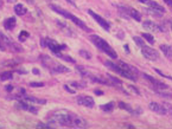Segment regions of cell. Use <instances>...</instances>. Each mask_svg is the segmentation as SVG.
<instances>
[{"mask_svg":"<svg viewBox=\"0 0 172 129\" xmlns=\"http://www.w3.org/2000/svg\"><path fill=\"white\" fill-rule=\"evenodd\" d=\"M46 40V46L49 47V50H51L55 54L58 53L61 51V49H64V46H61L57 42H55L53 39H45Z\"/></svg>","mask_w":172,"mask_h":129,"instance_id":"9c48e42d","label":"cell"},{"mask_svg":"<svg viewBox=\"0 0 172 129\" xmlns=\"http://www.w3.org/2000/svg\"><path fill=\"white\" fill-rule=\"evenodd\" d=\"M164 3H166V5L172 9V0H164Z\"/></svg>","mask_w":172,"mask_h":129,"instance_id":"b9f144b4","label":"cell"},{"mask_svg":"<svg viewBox=\"0 0 172 129\" xmlns=\"http://www.w3.org/2000/svg\"><path fill=\"white\" fill-rule=\"evenodd\" d=\"M37 128H44V129H50L51 127H50V125H46V124H44V123H38V124H37Z\"/></svg>","mask_w":172,"mask_h":129,"instance_id":"f35d334b","label":"cell"},{"mask_svg":"<svg viewBox=\"0 0 172 129\" xmlns=\"http://www.w3.org/2000/svg\"><path fill=\"white\" fill-rule=\"evenodd\" d=\"M125 127H126V128H134V127H133V125H131V124H127V125H125Z\"/></svg>","mask_w":172,"mask_h":129,"instance_id":"681fc988","label":"cell"},{"mask_svg":"<svg viewBox=\"0 0 172 129\" xmlns=\"http://www.w3.org/2000/svg\"><path fill=\"white\" fill-rule=\"evenodd\" d=\"M14 12H16L17 16H25L26 12H27V10H26V7L23 4H17L14 6Z\"/></svg>","mask_w":172,"mask_h":129,"instance_id":"e0dca14e","label":"cell"},{"mask_svg":"<svg viewBox=\"0 0 172 129\" xmlns=\"http://www.w3.org/2000/svg\"><path fill=\"white\" fill-rule=\"evenodd\" d=\"M76 101H77V103H78L79 105L87 107V108H93L94 104H95V103H94V100H93L90 96H83V95H81V96H77Z\"/></svg>","mask_w":172,"mask_h":129,"instance_id":"52a82bcc","label":"cell"},{"mask_svg":"<svg viewBox=\"0 0 172 129\" xmlns=\"http://www.w3.org/2000/svg\"><path fill=\"white\" fill-rule=\"evenodd\" d=\"M29 36H30V34H29L27 31H22L20 34H19V40H20V42H25V40L29 38Z\"/></svg>","mask_w":172,"mask_h":129,"instance_id":"f1b7e54d","label":"cell"},{"mask_svg":"<svg viewBox=\"0 0 172 129\" xmlns=\"http://www.w3.org/2000/svg\"><path fill=\"white\" fill-rule=\"evenodd\" d=\"M129 16H131L133 19H135L137 22H141V14H140L138 11H135V10H131V11H129Z\"/></svg>","mask_w":172,"mask_h":129,"instance_id":"603a6c76","label":"cell"},{"mask_svg":"<svg viewBox=\"0 0 172 129\" xmlns=\"http://www.w3.org/2000/svg\"><path fill=\"white\" fill-rule=\"evenodd\" d=\"M42 63L43 65L46 67L48 69H50L51 71L56 72V74H65V72H69V69L64 65H61V64H57V63H53L52 59L48 56H42Z\"/></svg>","mask_w":172,"mask_h":129,"instance_id":"3957f363","label":"cell"},{"mask_svg":"<svg viewBox=\"0 0 172 129\" xmlns=\"http://www.w3.org/2000/svg\"><path fill=\"white\" fill-rule=\"evenodd\" d=\"M144 78H146L148 82L152 83V89H154V90H167V89H168V87H167L166 84H164L163 82H160V81L153 78V77L150 76V75L144 74Z\"/></svg>","mask_w":172,"mask_h":129,"instance_id":"8992f818","label":"cell"},{"mask_svg":"<svg viewBox=\"0 0 172 129\" xmlns=\"http://www.w3.org/2000/svg\"><path fill=\"white\" fill-rule=\"evenodd\" d=\"M142 26H144V29H146L147 31L161 32V31H160V26H159V25H157L155 23L151 22V20H146V22H144V23H142Z\"/></svg>","mask_w":172,"mask_h":129,"instance_id":"30bf717a","label":"cell"},{"mask_svg":"<svg viewBox=\"0 0 172 129\" xmlns=\"http://www.w3.org/2000/svg\"><path fill=\"white\" fill-rule=\"evenodd\" d=\"M0 51H6V46H5V44L3 43L1 39H0Z\"/></svg>","mask_w":172,"mask_h":129,"instance_id":"ab89813d","label":"cell"},{"mask_svg":"<svg viewBox=\"0 0 172 129\" xmlns=\"http://www.w3.org/2000/svg\"><path fill=\"white\" fill-rule=\"evenodd\" d=\"M4 27L7 30V31H11L16 27V18L14 17H11V18H7L5 19L4 22Z\"/></svg>","mask_w":172,"mask_h":129,"instance_id":"4fadbf2b","label":"cell"},{"mask_svg":"<svg viewBox=\"0 0 172 129\" xmlns=\"http://www.w3.org/2000/svg\"><path fill=\"white\" fill-rule=\"evenodd\" d=\"M129 89H131V90H132L133 92H135L137 95H139V91H138V90L135 89V87H133V85H131V87H129Z\"/></svg>","mask_w":172,"mask_h":129,"instance_id":"7bdbcfd3","label":"cell"},{"mask_svg":"<svg viewBox=\"0 0 172 129\" xmlns=\"http://www.w3.org/2000/svg\"><path fill=\"white\" fill-rule=\"evenodd\" d=\"M95 94H98V95H102V91H100V90H95Z\"/></svg>","mask_w":172,"mask_h":129,"instance_id":"c3c4849f","label":"cell"},{"mask_svg":"<svg viewBox=\"0 0 172 129\" xmlns=\"http://www.w3.org/2000/svg\"><path fill=\"white\" fill-rule=\"evenodd\" d=\"M20 62H22V59L11 60V62H7V63H6V65H16V64H18V63H20Z\"/></svg>","mask_w":172,"mask_h":129,"instance_id":"74e56055","label":"cell"},{"mask_svg":"<svg viewBox=\"0 0 172 129\" xmlns=\"http://www.w3.org/2000/svg\"><path fill=\"white\" fill-rule=\"evenodd\" d=\"M79 54L82 57H84L85 59H90L92 58V53H89L88 51H84V50H79Z\"/></svg>","mask_w":172,"mask_h":129,"instance_id":"4dcf8cb0","label":"cell"},{"mask_svg":"<svg viewBox=\"0 0 172 129\" xmlns=\"http://www.w3.org/2000/svg\"><path fill=\"white\" fill-rule=\"evenodd\" d=\"M155 92L161 96V97H165V98H172V94L170 92H165V90H155Z\"/></svg>","mask_w":172,"mask_h":129,"instance_id":"484cf974","label":"cell"},{"mask_svg":"<svg viewBox=\"0 0 172 129\" xmlns=\"http://www.w3.org/2000/svg\"><path fill=\"white\" fill-rule=\"evenodd\" d=\"M30 87L35 88V87H44V83L43 82H32L30 83Z\"/></svg>","mask_w":172,"mask_h":129,"instance_id":"d590c367","label":"cell"},{"mask_svg":"<svg viewBox=\"0 0 172 129\" xmlns=\"http://www.w3.org/2000/svg\"><path fill=\"white\" fill-rule=\"evenodd\" d=\"M56 56H57V57H59V58H62V59H63V60H65V62L75 63V60H74V59H72L71 57H68V56H63V54H62V53H59V52H58V53H56Z\"/></svg>","mask_w":172,"mask_h":129,"instance_id":"f546056e","label":"cell"},{"mask_svg":"<svg viewBox=\"0 0 172 129\" xmlns=\"http://www.w3.org/2000/svg\"><path fill=\"white\" fill-rule=\"evenodd\" d=\"M71 85L76 87V88H84L85 87V83H79V82H72Z\"/></svg>","mask_w":172,"mask_h":129,"instance_id":"8d00e7d4","label":"cell"},{"mask_svg":"<svg viewBox=\"0 0 172 129\" xmlns=\"http://www.w3.org/2000/svg\"><path fill=\"white\" fill-rule=\"evenodd\" d=\"M71 22H74V24H76L78 27H81V29H83V30H85V31H89V29H88V26L85 25L81 19H78V18H76L75 16H72V18H71Z\"/></svg>","mask_w":172,"mask_h":129,"instance_id":"ac0fdd59","label":"cell"},{"mask_svg":"<svg viewBox=\"0 0 172 129\" xmlns=\"http://www.w3.org/2000/svg\"><path fill=\"white\" fill-rule=\"evenodd\" d=\"M150 109H151V110H153V111H154V113H157V114H160V115H166V111H165L164 107H163L161 104L157 103V102H152V103H150Z\"/></svg>","mask_w":172,"mask_h":129,"instance_id":"8fae6325","label":"cell"},{"mask_svg":"<svg viewBox=\"0 0 172 129\" xmlns=\"http://www.w3.org/2000/svg\"><path fill=\"white\" fill-rule=\"evenodd\" d=\"M33 74H35V75H39V71H38L37 69H33Z\"/></svg>","mask_w":172,"mask_h":129,"instance_id":"7dc6e473","label":"cell"},{"mask_svg":"<svg viewBox=\"0 0 172 129\" xmlns=\"http://www.w3.org/2000/svg\"><path fill=\"white\" fill-rule=\"evenodd\" d=\"M105 65L107 67V68H109L112 71H114V72H116V74H120V71H121V68L119 67V65H115L114 63H112V62H105Z\"/></svg>","mask_w":172,"mask_h":129,"instance_id":"d6986e66","label":"cell"},{"mask_svg":"<svg viewBox=\"0 0 172 129\" xmlns=\"http://www.w3.org/2000/svg\"><path fill=\"white\" fill-rule=\"evenodd\" d=\"M77 70H78V72H79V74H81L83 77H90V75H92V74H90V72H89L87 69H85V68H83V67H79V65L77 67Z\"/></svg>","mask_w":172,"mask_h":129,"instance_id":"cb8c5ba5","label":"cell"},{"mask_svg":"<svg viewBox=\"0 0 172 129\" xmlns=\"http://www.w3.org/2000/svg\"><path fill=\"white\" fill-rule=\"evenodd\" d=\"M63 88H64V90H65V91H68V92H70V94H75V90H72V89H70V88H69L68 85H64Z\"/></svg>","mask_w":172,"mask_h":129,"instance_id":"60d3db41","label":"cell"},{"mask_svg":"<svg viewBox=\"0 0 172 129\" xmlns=\"http://www.w3.org/2000/svg\"><path fill=\"white\" fill-rule=\"evenodd\" d=\"M154 70H155V72H157L158 75H160L161 77H165V78H167V80H172V77H171V76H167V75H165V74H164V72H161L159 69H154Z\"/></svg>","mask_w":172,"mask_h":129,"instance_id":"e575fe53","label":"cell"},{"mask_svg":"<svg viewBox=\"0 0 172 129\" xmlns=\"http://www.w3.org/2000/svg\"><path fill=\"white\" fill-rule=\"evenodd\" d=\"M25 1L29 4H35V0H25Z\"/></svg>","mask_w":172,"mask_h":129,"instance_id":"bcb514c9","label":"cell"},{"mask_svg":"<svg viewBox=\"0 0 172 129\" xmlns=\"http://www.w3.org/2000/svg\"><path fill=\"white\" fill-rule=\"evenodd\" d=\"M145 12L147 13V14H150V16H153V17H157V18H160V17H163V14H164V12H161V11H159V10H154V9H148V10H145Z\"/></svg>","mask_w":172,"mask_h":129,"instance_id":"ffe728a7","label":"cell"},{"mask_svg":"<svg viewBox=\"0 0 172 129\" xmlns=\"http://www.w3.org/2000/svg\"><path fill=\"white\" fill-rule=\"evenodd\" d=\"M161 105L164 107V109H165V111H166V115H170V116L172 117V105H171L170 103H166V102H163Z\"/></svg>","mask_w":172,"mask_h":129,"instance_id":"d4e9b609","label":"cell"},{"mask_svg":"<svg viewBox=\"0 0 172 129\" xmlns=\"http://www.w3.org/2000/svg\"><path fill=\"white\" fill-rule=\"evenodd\" d=\"M142 38L146 39L150 44H154V38H153L152 34H150V33H142Z\"/></svg>","mask_w":172,"mask_h":129,"instance_id":"4316f807","label":"cell"},{"mask_svg":"<svg viewBox=\"0 0 172 129\" xmlns=\"http://www.w3.org/2000/svg\"><path fill=\"white\" fill-rule=\"evenodd\" d=\"M140 3H144V4H146L147 6H150L151 9H154V10H159V11H161V12H165V9L163 7V6H160L159 4H157V3H154V1H152V0H139Z\"/></svg>","mask_w":172,"mask_h":129,"instance_id":"7c38bea8","label":"cell"},{"mask_svg":"<svg viewBox=\"0 0 172 129\" xmlns=\"http://www.w3.org/2000/svg\"><path fill=\"white\" fill-rule=\"evenodd\" d=\"M160 50L163 51V53L165 54L166 58L172 59V46H170V45H160Z\"/></svg>","mask_w":172,"mask_h":129,"instance_id":"5bb4252c","label":"cell"},{"mask_svg":"<svg viewBox=\"0 0 172 129\" xmlns=\"http://www.w3.org/2000/svg\"><path fill=\"white\" fill-rule=\"evenodd\" d=\"M141 52H142L144 57L147 58L148 60H158L159 59V52L150 46H146V45L141 46Z\"/></svg>","mask_w":172,"mask_h":129,"instance_id":"5b68a950","label":"cell"},{"mask_svg":"<svg viewBox=\"0 0 172 129\" xmlns=\"http://www.w3.org/2000/svg\"><path fill=\"white\" fill-rule=\"evenodd\" d=\"M68 1H69V3H70L72 6H76V4H75V0H68Z\"/></svg>","mask_w":172,"mask_h":129,"instance_id":"f6af8a7d","label":"cell"},{"mask_svg":"<svg viewBox=\"0 0 172 129\" xmlns=\"http://www.w3.org/2000/svg\"><path fill=\"white\" fill-rule=\"evenodd\" d=\"M6 90H7V91H12V90H13V87H12V85H7V87H6Z\"/></svg>","mask_w":172,"mask_h":129,"instance_id":"ee69618b","label":"cell"},{"mask_svg":"<svg viewBox=\"0 0 172 129\" xmlns=\"http://www.w3.org/2000/svg\"><path fill=\"white\" fill-rule=\"evenodd\" d=\"M133 40H134V42H135L139 46H144V45H145V42H144L140 37H134V39H133Z\"/></svg>","mask_w":172,"mask_h":129,"instance_id":"d6a6232c","label":"cell"},{"mask_svg":"<svg viewBox=\"0 0 172 129\" xmlns=\"http://www.w3.org/2000/svg\"><path fill=\"white\" fill-rule=\"evenodd\" d=\"M0 39H1L3 43L5 44L6 49H9V50H11V51H13V52H23V51H24V49H23L19 44L13 43L12 39H10L6 34H4V33H1V32H0Z\"/></svg>","mask_w":172,"mask_h":129,"instance_id":"277c9868","label":"cell"},{"mask_svg":"<svg viewBox=\"0 0 172 129\" xmlns=\"http://www.w3.org/2000/svg\"><path fill=\"white\" fill-rule=\"evenodd\" d=\"M101 108H102V110H105V111H112V110L114 109V103H113V102H109V103L102 105Z\"/></svg>","mask_w":172,"mask_h":129,"instance_id":"83f0119b","label":"cell"},{"mask_svg":"<svg viewBox=\"0 0 172 129\" xmlns=\"http://www.w3.org/2000/svg\"><path fill=\"white\" fill-rule=\"evenodd\" d=\"M17 107L20 108V109H23V110H27V111H31V113H37V109H36V108H33V107L26 104V103L23 102V101L18 102V103H17Z\"/></svg>","mask_w":172,"mask_h":129,"instance_id":"9a60e30c","label":"cell"},{"mask_svg":"<svg viewBox=\"0 0 172 129\" xmlns=\"http://www.w3.org/2000/svg\"><path fill=\"white\" fill-rule=\"evenodd\" d=\"M25 100L31 101V102H35V103H37V104H45V103H46V101H45V100L36 98V97H32V96H26V97H25Z\"/></svg>","mask_w":172,"mask_h":129,"instance_id":"44dd1931","label":"cell"},{"mask_svg":"<svg viewBox=\"0 0 172 129\" xmlns=\"http://www.w3.org/2000/svg\"><path fill=\"white\" fill-rule=\"evenodd\" d=\"M107 77H108V78H109V80H111V81H112V82H113L114 84H118V85H122V82H121L120 80H118V78H115V77H113V76H111V75H108Z\"/></svg>","mask_w":172,"mask_h":129,"instance_id":"1f68e13d","label":"cell"},{"mask_svg":"<svg viewBox=\"0 0 172 129\" xmlns=\"http://www.w3.org/2000/svg\"><path fill=\"white\" fill-rule=\"evenodd\" d=\"M12 77H13L12 72L5 71V72H3L1 75H0V81H9V80H12Z\"/></svg>","mask_w":172,"mask_h":129,"instance_id":"7402d4cb","label":"cell"},{"mask_svg":"<svg viewBox=\"0 0 172 129\" xmlns=\"http://www.w3.org/2000/svg\"><path fill=\"white\" fill-rule=\"evenodd\" d=\"M48 122L49 124H57L61 127H68V128H87V121L82 118L81 116L64 110H55L48 115Z\"/></svg>","mask_w":172,"mask_h":129,"instance_id":"6da1fadb","label":"cell"},{"mask_svg":"<svg viewBox=\"0 0 172 129\" xmlns=\"http://www.w3.org/2000/svg\"><path fill=\"white\" fill-rule=\"evenodd\" d=\"M90 40H92V43H93L99 50H101L102 52L107 53L111 58H113V59H116V58H118L116 52H115V51L108 45V43H107L105 39H102L101 37H99V36H96V34H92V36H90Z\"/></svg>","mask_w":172,"mask_h":129,"instance_id":"7a4b0ae2","label":"cell"},{"mask_svg":"<svg viewBox=\"0 0 172 129\" xmlns=\"http://www.w3.org/2000/svg\"><path fill=\"white\" fill-rule=\"evenodd\" d=\"M119 67H120V68H122V69H124V70H126V71H129V72L134 74V75H137V74H138V70H137L135 68L131 67V65H129V64H127V63L120 62V63H119Z\"/></svg>","mask_w":172,"mask_h":129,"instance_id":"2e32d148","label":"cell"},{"mask_svg":"<svg viewBox=\"0 0 172 129\" xmlns=\"http://www.w3.org/2000/svg\"><path fill=\"white\" fill-rule=\"evenodd\" d=\"M119 105H120V108H121V109H126V110H128V111H131V113L133 111V110H132V108H129V105H127V104H125V103H122V102H120V103H119Z\"/></svg>","mask_w":172,"mask_h":129,"instance_id":"836d02e7","label":"cell"},{"mask_svg":"<svg viewBox=\"0 0 172 129\" xmlns=\"http://www.w3.org/2000/svg\"><path fill=\"white\" fill-rule=\"evenodd\" d=\"M88 13H89V14H90V16H92V17H93V18H94V19H95V20H96V22H98V23H99V24H100V25H101V26H102L106 31H108V30L111 29L109 23H108V22H106L102 17H100L99 14H96L95 12H93L92 10H89V11H88Z\"/></svg>","mask_w":172,"mask_h":129,"instance_id":"ba28073f","label":"cell"}]
</instances>
